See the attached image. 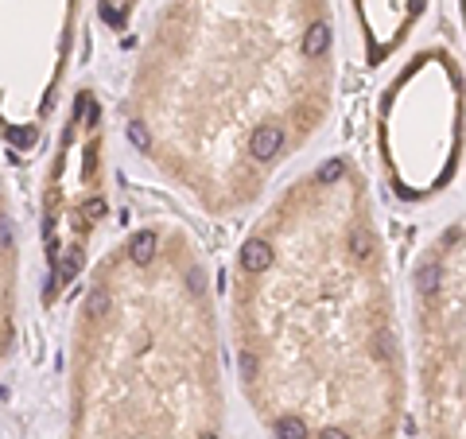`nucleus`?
Returning a JSON list of instances; mask_svg holds the SVG:
<instances>
[{
    "mask_svg": "<svg viewBox=\"0 0 466 439\" xmlns=\"http://www.w3.org/2000/svg\"><path fill=\"white\" fill-rule=\"evenodd\" d=\"M280 148H284V132H280V125H261L253 132V140H249V152H253L256 160H272Z\"/></svg>",
    "mask_w": 466,
    "mask_h": 439,
    "instance_id": "f257e3e1",
    "label": "nucleus"
},
{
    "mask_svg": "<svg viewBox=\"0 0 466 439\" xmlns=\"http://www.w3.org/2000/svg\"><path fill=\"white\" fill-rule=\"evenodd\" d=\"M272 264V245L261 242V237H253V242H245V249H241V269L245 272H264Z\"/></svg>",
    "mask_w": 466,
    "mask_h": 439,
    "instance_id": "f03ea898",
    "label": "nucleus"
},
{
    "mask_svg": "<svg viewBox=\"0 0 466 439\" xmlns=\"http://www.w3.org/2000/svg\"><path fill=\"white\" fill-rule=\"evenodd\" d=\"M156 245H160V242H156L152 229H140V234L129 242V256H132V264H148V261L156 256Z\"/></svg>",
    "mask_w": 466,
    "mask_h": 439,
    "instance_id": "7ed1b4c3",
    "label": "nucleus"
},
{
    "mask_svg": "<svg viewBox=\"0 0 466 439\" xmlns=\"http://www.w3.org/2000/svg\"><path fill=\"white\" fill-rule=\"evenodd\" d=\"M327 47H330V28H327V23H311L307 36H303V55H307V59H319Z\"/></svg>",
    "mask_w": 466,
    "mask_h": 439,
    "instance_id": "20e7f679",
    "label": "nucleus"
},
{
    "mask_svg": "<svg viewBox=\"0 0 466 439\" xmlns=\"http://www.w3.org/2000/svg\"><path fill=\"white\" fill-rule=\"evenodd\" d=\"M439 280H443V269H439L435 261L420 264V276H416V284H420L423 296H435V292H439Z\"/></svg>",
    "mask_w": 466,
    "mask_h": 439,
    "instance_id": "39448f33",
    "label": "nucleus"
},
{
    "mask_svg": "<svg viewBox=\"0 0 466 439\" xmlns=\"http://www.w3.org/2000/svg\"><path fill=\"white\" fill-rule=\"evenodd\" d=\"M276 439H307V424L299 416H280L276 420Z\"/></svg>",
    "mask_w": 466,
    "mask_h": 439,
    "instance_id": "423d86ee",
    "label": "nucleus"
},
{
    "mask_svg": "<svg viewBox=\"0 0 466 439\" xmlns=\"http://www.w3.org/2000/svg\"><path fill=\"white\" fill-rule=\"evenodd\" d=\"M350 253H354L357 261H369V256H373V237H369V229H354V234H350Z\"/></svg>",
    "mask_w": 466,
    "mask_h": 439,
    "instance_id": "0eeeda50",
    "label": "nucleus"
},
{
    "mask_svg": "<svg viewBox=\"0 0 466 439\" xmlns=\"http://www.w3.org/2000/svg\"><path fill=\"white\" fill-rule=\"evenodd\" d=\"M78 269H82V253H78V249H70V253H66V261H63V264H55V272H58V284H63V280H74V276H78Z\"/></svg>",
    "mask_w": 466,
    "mask_h": 439,
    "instance_id": "6e6552de",
    "label": "nucleus"
},
{
    "mask_svg": "<svg viewBox=\"0 0 466 439\" xmlns=\"http://www.w3.org/2000/svg\"><path fill=\"white\" fill-rule=\"evenodd\" d=\"M129 140L140 148V152H148V144H152V136H148L144 121H129Z\"/></svg>",
    "mask_w": 466,
    "mask_h": 439,
    "instance_id": "1a4fd4ad",
    "label": "nucleus"
},
{
    "mask_svg": "<svg viewBox=\"0 0 466 439\" xmlns=\"http://www.w3.org/2000/svg\"><path fill=\"white\" fill-rule=\"evenodd\" d=\"M342 179V160H327L319 168V183H338Z\"/></svg>",
    "mask_w": 466,
    "mask_h": 439,
    "instance_id": "9d476101",
    "label": "nucleus"
},
{
    "mask_svg": "<svg viewBox=\"0 0 466 439\" xmlns=\"http://www.w3.org/2000/svg\"><path fill=\"white\" fill-rule=\"evenodd\" d=\"M82 214H86V218H102L105 214V198H86V202H82Z\"/></svg>",
    "mask_w": 466,
    "mask_h": 439,
    "instance_id": "9b49d317",
    "label": "nucleus"
},
{
    "mask_svg": "<svg viewBox=\"0 0 466 439\" xmlns=\"http://www.w3.org/2000/svg\"><path fill=\"white\" fill-rule=\"evenodd\" d=\"M105 308H109V296H105V292L90 296V315H105Z\"/></svg>",
    "mask_w": 466,
    "mask_h": 439,
    "instance_id": "f8f14e48",
    "label": "nucleus"
},
{
    "mask_svg": "<svg viewBox=\"0 0 466 439\" xmlns=\"http://www.w3.org/2000/svg\"><path fill=\"white\" fill-rule=\"evenodd\" d=\"M373 350H377V358H389V354H393V338L377 335V338H373Z\"/></svg>",
    "mask_w": 466,
    "mask_h": 439,
    "instance_id": "ddd939ff",
    "label": "nucleus"
},
{
    "mask_svg": "<svg viewBox=\"0 0 466 439\" xmlns=\"http://www.w3.org/2000/svg\"><path fill=\"white\" fill-rule=\"evenodd\" d=\"M8 136H12V144H20V148H31V144H36V132H31V129H20V132H8Z\"/></svg>",
    "mask_w": 466,
    "mask_h": 439,
    "instance_id": "4468645a",
    "label": "nucleus"
},
{
    "mask_svg": "<svg viewBox=\"0 0 466 439\" xmlns=\"http://www.w3.org/2000/svg\"><path fill=\"white\" fill-rule=\"evenodd\" d=\"M241 374L256 377V358H253V354H241Z\"/></svg>",
    "mask_w": 466,
    "mask_h": 439,
    "instance_id": "2eb2a0df",
    "label": "nucleus"
},
{
    "mask_svg": "<svg viewBox=\"0 0 466 439\" xmlns=\"http://www.w3.org/2000/svg\"><path fill=\"white\" fill-rule=\"evenodd\" d=\"M0 245H12V229H8V218H0Z\"/></svg>",
    "mask_w": 466,
    "mask_h": 439,
    "instance_id": "dca6fc26",
    "label": "nucleus"
},
{
    "mask_svg": "<svg viewBox=\"0 0 466 439\" xmlns=\"http://www.w3.org/2000/svg\"><path fill=\"white\" fill-rule=\"evenodd\" d=\"M97 117H102V113H97V105H94V102H86V121H90V129L97 125Z\"/></svg>",
    "mask_w": 466,
    "mask_h": 439,
    "instance_id": "f3484780",
    "label": "nucleus"
},
{
    "mask_svg": "<svg viewBox=\"0 0 466 439\" xmlns=\"http://www.w3.org/2000/svg\"><path fill=\"white\" fill-rule=\"evenodd\" d=\"M190 292H202V272H190Z\"/></svg>",
    "mask_w": 466,
    "mask_h": 439,
    "instance_id": "a211bd4d",
    "label": "nucleus"
},
{
    "mask_svg": "<svg viewBox=\"0 0 466 439\" xmlns=\"http://www.w3.org/2000/svg\"><path fill=\"white\" fill-rule=\"evenodd\" d=\"M323 439H350L342 428H327V432H323Z\"/></svg>",
    "mask_w": 466,
    "mask_h": 439,
    "instance_id": "6ab92c4d",
    "label": "nucleus"
},
{
    "mask_svg": "<svg viewBox=\"0 0 466 439\" xmlns=\"http://www.w3.org/2000/svg\"><path fill=\"white\" fill-rule=\"evenodd\" d=\"M420 8H423V0H412V12H420Z\"/></svg>",
    "mask_w": 466,
    "mask_h": 439,
    "instance_id": "aec40b11",
    "label": "nucleus"
},
{
    "mask_svg": "<svg viewBox=\"0 0 466 439\" xmlns=\"http://www.w3.org/2000/svg\"><path fill=\"white\" fill-rule=\"evenodd\" d=\"M198 439H218V435H214V432H202V435H198Z\"/></svg>",
    "mask_w": 466,
    "mask_h": 439,
    "instance_id": "412c9836",
    "label": "nucleus"
}]
</instances>
